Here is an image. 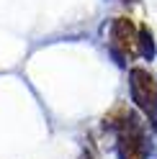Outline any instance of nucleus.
<instances>
[{"mask_svg":"<svg viewBox=\"0 0 157 159\" xmlns=\"http://www.w3.org/2000/svg\"><path fill=\"white\" fill-rule=\"evenodd\" d=\"M111 49L119 59H131L136 52V31H134V23L129 18L119 16L116 21L111 23Z\"/></svg>","mask_w":157,"mask_h":159,"instance_id":"f03ea898","label":"nucleus"},{"mask_svg":"<svg viewBox=\"0 0 157 159\" xmlns=\"http://www.w3.org/2000/svg\"><path fill=\"white\" fill-rule=\"evenodd\" d=\"M131 98L136 100V105L152 118V123H157V82L142 67L131 69Z\"/></svg>","mask_w":157,"mask_h":159,"instance_id":"f257e3e1","label":"nucleus"},{"mask_svg":"<svg viewBox=\"0 0 157 159\" xmlns=\"http://www.w3.org/2000/svg\"><path fill=\"white\" fill-rule=\"evenodd\" d=\"M119 152H121V159H144L142 131L129 116L121 121V128H119Z\"/></svg>","mask_w":157,"mask_h":159,"instance_id":"7ed1b4c3","label":"nucleus"}]
</instances>
